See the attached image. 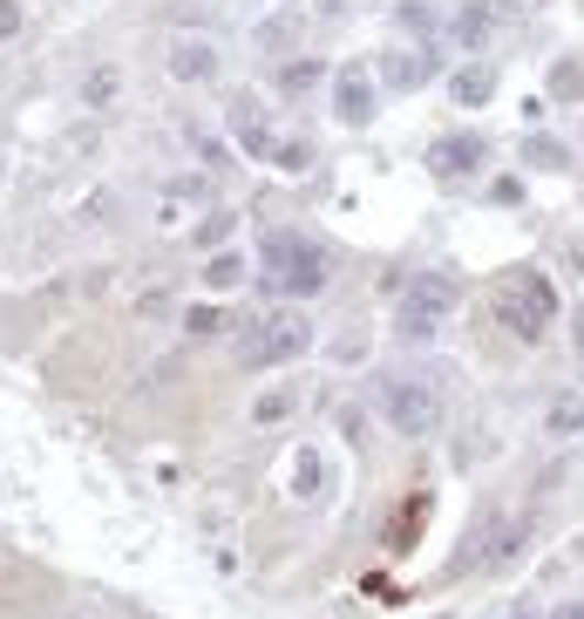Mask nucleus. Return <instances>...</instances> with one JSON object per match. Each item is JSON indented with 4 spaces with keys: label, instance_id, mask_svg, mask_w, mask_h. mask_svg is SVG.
I'll list each match as a JSON object with an SVG mask.
<instances>
[{
    "label": "nucleus",
    "instance_id": "obj_27",
    "mask_svg": "<svg viewBox=\"0 0 584 619\" xmlns=\"http://www.w3.org/2000/svg\"><path fill=\"white\" fill-rule=\"evenodd\" d=\"M224 231H231V211H218V218H205V231H198V239H205V246H218V239H224Z\"/></svg>",
    "mask_w": 584,
    "mask_h": 619
},
{
    "label": "nucleus",
    "instance_id": "obj_23",
    "mask_svg": "<svg viewBox=\"0 0 584 619\" xmlns=\"http://www.w3.org/2000/svg\"><path fill=\"white\" fill-rule=\"evenodd\" d=\"M524 552V524H510V531H496V545H489V558H483V572H503Z\"/></svg>",
    "mask_w": 584,
    "mask_h": 619
},
{
    "label": "nucleus",
    "instance_id": "obj_14",
    "mask_svg": "<svg viewBox=\"0 0 584 619\" xmlns=\"http://www.w3.org/2000/svg\"><path fill=\"white\" fill-rule=\"evenodd\" d=\"M543 436L551 443H584V395H558L543 409Z\"/></svg>",
    "mask_w": 584,
    "mask_h": 619
},
{
    "label": "nucleus",
    "instance_id": "obj_16",
    "mask_svg": "<svg viewBox=\"0 0 584 619\" xmlns=\"http://www.w3.org/2000/svg\"><path fill=\"white\" fill-rule=\"evenodd\" d=\"M293 409H299V389H265V395L252 402V422H258V430H279Z\"/></svg>",
    "mask_w": 584,
    "mask_h": 619
},
{
    "label": "nucleus",
    "instance_id": "obj_19",
    "mask_svg": "<svg viewBox=\"0 0 584 619\" xmlns=\"http://www.w3.org/2000/svg\"><path fill=\"white\" fill-rule=\"evenodd\" d=\"M272 164H279L286 177H299V171H313V143H306V137H279V150H272Z\"/></svg>",
    "mask_w": 584,
    "mask_h": 619
},
{
    "label": "nucleus",
    "instance_id": "obj_21",
    "mask_svg": "<svg viewBox=\"0 0 584 619\" xmlns=\"http://www.w3.org/2000/svg\"><path fill=\"white\" fill-rule=\"evenodd\" d=\"M551 96L558 102H584V62H558L551 68Z\"/></svg>",
    "mask_w": 584,
    "mask_h": 619
},
{
    "label": "nucleus",
    "instance_id": "obj_32",
    "mask_svg": "<svg viewBox=\"0 0 584 619\" xmlns=\"http://www.w3.org/2000/svg\"><path fill=\"white\" fill-rule=\"evenodd\" d=\"M577 265H584V246H577Z\"/></svg>",
    "mask_w": 584,
    "mask_h": 619
},
{
    "label": "nucleus",
    "instance_id": "obj_30",
    "mask_svg": "<svg viewBox=\"0 0 584 619\" xmlns=\"http://www.w3.org/2000/svg\"><path fill=\"white\" fill-rule=\"evenodd\" d=\"M551 619H584V599H564V606H551Z\"/></svg>",
    "mask_w": 584,
    "mask_h": 619
},
{
    "label": "nucleus",
    "instance_id": "obj_13",
    "mask_svg": "<svg viewBox=\"0 0 584 619\" xmlns=\"http://www.w3.org/2000/svg\"><path fill=\"white\" fill-rule=\"evenodd\" d=\"M170 75H177V83H211V75H218V48L211 42H177L170 48Z\"/></svg>",
    "mask_w": 584,
    "mask_h": 619
},
{
    "label": "nucleus",
    "instance_id": "obj_1",
    "mask_svg": "<svg viewBox=\"0 0 584 619\" xmlns=\"http://www.w3.org/2000/svg\"><path fill=\"white\" fill-rule=\"evenodd\" d=\"M374 409H381V422L395 436H436L442 430V415H449V402H442V389L428 374H381L374 381Z\"/></svg>",
    "mask_w": 584,
    "mask_h": 619
},
{
    "label": "nucleus",
    "instance_id": "obj_4",
    "mask_svg": "<svg viewBox=\"0 0 584 619\" xmlns=\"http://www.w3.org/2000/svg\"><path fill=\"white\" fill-rule=\"evenodd\" d=\"M306 347H313V321H306L299 306H286V314H265L258 327H245L239 361L245 368H279V361H299Z\"/></svg>",
    "mask_w": 584,
    "mask_h": 619
},
{
    "label": "nucleus",
    "instance_id": "obj_10",
    "mask_svg": "<svg viewBox=\"0 0 584 619\" xmlns=\"http://www.w3.org/2000/svg\"><path fill=\"white\" fill-rule=\"evenodd\" d=\"M496 28H503V14L489 8V0H462V8L449 14V42L455 48H489Z\"/></svg>",
    "mask_w": 584,
    "mask_h": 619
},
{
    "label": "nucleus",
    "instance_id": "obj_8",
    "mask_svg": "<svg viewBox=\"0 0 584 619\" xmlns=\"http://www.w3.org/2000/svg\"><path fill=\"white\" fill-rule=\"evenodd\" d=\"M428 75H436V48H428V42H415V48H387V55H381V83L401 89V96L421 89Z\"/></svg>",
    "mask_w": 584,
    "mask_h": 619
},
{
    "label": "nucleus",
    "instance_id": "obj_20",
    "mask_svg": "<svg viewBox=\"0 0 584 619\" xmlns=\"http://www.w3.org/2000/svg\"><path fill=\"white\" fill-rule=\"evenodd\" d=\"M524 164H530V171H564V164H571V150L551 143V137H530V143H524Z\"/></svg>",
    "mask_w": 584,
    "mask_h": 619
},
{
    "label": "nucleus",
    "instance_id": "obj_31",
    "mask_svg": "<svg viewBox=\"0 0 584 619\" xmlns=\"http://www.w3.org/2000/svg\"><path fill=\"white\" fill-rule=\"evenodd\" d=\"M0 184H8V164H0Z\"/></svg>",
    "mask_w": 584,
    "mask_h": 619
},
{
    "label": "nucleus",
    "instance_id": "obj_28",
    "mask_svg": "<svg viewBox=\"0 0 584 619\" xmlns=\"http://www.w3.org/2000/svg\"><path fill=\"white\" fill-rule=\"evenodd\" d=\"M258 48H286V21H265L258 28Z\"/></svg>",
    "mask_w": 584,
    "mask_h": 619
},
{
    "label": "nucleus",
    "instance_id": "obj_6",
    "mask_svg": "<svg viewBox=\"0 0 584 619\" xmlns=\"http://www.w3.org/2000/svg\"><path fill=\"white\" fill-rule=\"evenodd\" d=\"M327 449H313V443H293V456H286V490H293V504H320L327 497Z\"/></svg>",
    "mask_w": 584,
    "mask_h": 619
},
{
    "label": "nucleus",
    "instance_id": "obj_5",
    "mask_svg": "<svg viewBox=\"0 0 584 619\" xmlns=\"http://www.w3.org/2000/svg\"><path fill=\"white\" fill-rule=\"evenodd\" d=\"M455 300H462V286H455L449 273H415V280H401V314H395V321H401L408 340H428V334L449 327Z\"/></svg>",
    "mask_w": 584,
    "mask_h": 619
},
{
    "label": "nucleus",
    "instance_id": "obj_33",
    "mask_svg": "<svg viewBox=\"0 0 584 619\" xmlns=\"http://www.w3.org/2000/svg\"><path fill=\"white\" fill-rule=\"evenodd\" d=\"M510 619H530V612H510Z\"/></svg>",
    "mask_w": 584,
    "mask_h": 619
},
{
    "label": "nucleus",
    "instance_id": "obj_9",
    "mask_svg": "<svg viewBox=\"0 0 584 619\" xmlns=\"http://www.w3.org/2000/svg\"><path fill=\"white\" fill-rule=\"evenodd\" d=\"M333 116H340L346 130L374 123V83H367V68H346V75H333Z\"/></svg>",
    "mask_w": 584,
    "mask_h": 619
},
{
    "label": "nucleus",
    "instance_id": "obj_2",
    "mask_svg": "<svg viewBox=\"0 0 584 619\" xmlns=\"http://www.w3.org/2000/svg\"><path fill=\"white\" fill-rule=\"evenodd\" d=\"M265 280H272V293L313 300L333 280V265L313 239H299V231H265Z\"/></svg>",
    "mask_w": 584,
    "mask_h": 619
},
{
    "label": "nucleus",
    "instance_id": "obj_25",
    "mask_svg": "<svg viewBox=\"0 0 584 619\" xmlns=\"http://www.w3.org/2000/svg\"><path fill=\"white\" fill-rule=\"evenodd\" d=\"M21 34V0H0V42H14Z\"/></svg>",
    "mask_w": 584,
    "mask_h": 619
},
{
    "label": "nucleus",
    "instance_id": "obj_11",
    "mask_svg": "<svg viewBox=\"0 0 584 619\" xmlns=\"http://www.w3.org/2000/svg\"><path fill=\"white\" fill-rule=\"evenodd\" d=\"M483 158H489V143H483L476 130H462V137H442L436 150H428V164H436L442 177H470V171H483Z\"/></svg>",
    "mask_w": 584,
    "mask_h": 619
},
{
    "label": "nucleus",
    "instance_id": "obj_18",
    "mask_svg": "<svg viewBox=\"0 0 584 619\" xmlns=\"http://www.w3.org/2000/svg\"><path fill=\"white\" fill-rule=\"evenodd\" d=\"M239 280H245V259H239V252H211V265H205V286H211V293H231Z\"/></svg>",
    "mask_w": 584,
    "mask_h": 619
},
{
    "label": "nucleus",
    "instance_id": "obj_24",
    "mask_svg": "<svg viewBox=\"0 0 584 619\" xmlns=\"http://www.w3.org/2000/svg\"><path fill=\"white\" fill-rule=\"evenodd\" d=\"M489 205H524V177H496L489 184Z\"/></svg>",
    "mask_w": 584,
    "mask_h": 619
},
{
    "label": "nucleus",
    "instance_id": "obj_26",
    "mask_svg": "<svg viewBox=\"0 0 584 619\" xmlns=\"http://www.w3.org/2000/svg\"><path fill=\"white\" fill-rule=\"evenodd\" d=\"M170 198H211V184H205V177H177Z\"/></svg>",
    "mask_w": 584,
    "mask_h": 619
},
{
    "label": "nucleus",
    "instance_id": "obj_12",
    "mask_svg": "<svg viewBox=\"0 0 584 619\" xmlns=\"http://www.w3.org/2000/svg\"><path fill=\"white\" fill-rule=\"evenodd\" d=\"M449 96H455L462 109H483V102L496 96V68H489V62H462V68L449 75Z\"/></svg>",
    "mask_w": 584,
    "mask_h": 619
},
{
    "label": "nucleus",
    "instance_id": "obj_22",
    "mask_svg": "<svg viewBox=\"0 0 584 619\" xmlns=\"http://www.w3.org/2000/svg\"><path fill=\"white\" fill-rule=\"evenodd\" d=\"M115 89H123V75H115V68H96L89 83H82V102H89V109H109V102H115Z\"/></svg>",
    "mask_w": 584,
    "mask_h": 619
},
{
    "label": "nucleus",
    "instance_id": "obj_7",
    "mask_svg": "<svg viewBox=\"0 0 584 619\" xmlns=\"http://www.w3.org/2000/svg\"><path fill=\"white\" fill-rule=\"evenodd\" d=\"M231 137H239V158H272V150H279V137H272L258 96H245V89L231 96Z\"/></svg>",
    "mask_w": 584,
    "mask_h": 619
},
{
    "label": "nucleus",
    "instance_id": "obj_29",
    "mask_svg": "<svg viewBox=\"0 0 584 619\" xmlns=\"http://www.w3.org/2000/svg\"><path fill=\"white\" fill-rule=\"evenodd\" d=\"M571 347H577V361H584V306L571 314Z\"/></svg>",
    "mask_w": 584,
    "mask_h": 619
},
{
    "label": "nucleus",
    "instance_id": "obj_17",
    "mask_svg": "<svg viewBox=\"0 0 584 619\" xmlns=\"http://www.w3.org/2000/svg\"><path fill=\"white\" fill-rule=\"evenodd\" d=\"M320 83H327V68H320L313 55H299V62L279 68V89H286V96H306V89H320Z\"/></svg>",
    "mask_w": 584,
    "mask_h": 619
},
{
    "label": "nucleus",
    "instance_id": "obj_15",
    "mask_svg": "<svg viewBox=\"0 0 584 619\" xmlns=\"http://www.w3.org/2000/svg\"><path fill=\"white\" fill-rule=\"evenodd\" d=\"M239 327V314H224L218 300H198V306H184V334H231Z\"/></svg>",
    "mask_w": 584,
    "mask_h": 619
},
{
    "label": "nucleus",
    "instance_id": "obj_3",
    "mask_svg": "<svg viewBox=\"0 0 584 619\" xmlns=\"http://www.w3.org/2000/svg\"><path fill=\"white\" fill-rule=\"evenodd\" d=\"M496 314H503V327H517L524 340H543V334H551V314H558V293H551L543 273L517 265V273L496 286Z\"/></svg>",
    "mask_w": 584,
    "mask_h": 619
}]
</instances>
